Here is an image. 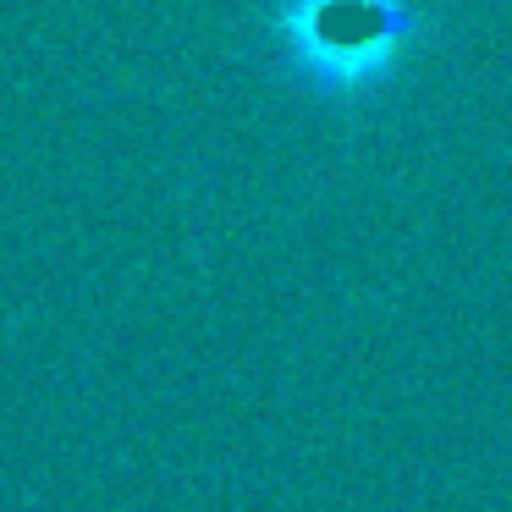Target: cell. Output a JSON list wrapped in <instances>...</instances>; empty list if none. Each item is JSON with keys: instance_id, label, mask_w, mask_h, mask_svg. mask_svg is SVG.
I'll return each mask as SVG.
<instances>
[{"instance_id": "1", "label": "cell", "mask_w": 512, "mask_h": 512, "mask_svg": "<svg viewBox=\"0 0 512 512\" xmlns=\"http://www.w3.org/2000/svg\"><path fill=\"white\" fill-rule=\"evenodd\" d=\"M413 28L419 12L408 0H281L276 39L292 72L320 83L325 94H347L386 78Z\"/></svg>"}]
</instances>
